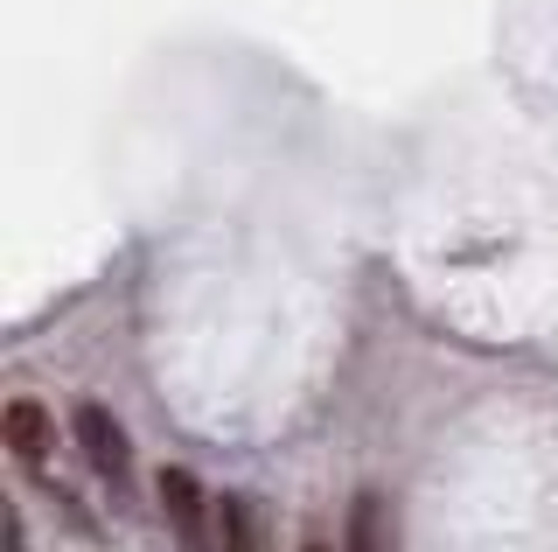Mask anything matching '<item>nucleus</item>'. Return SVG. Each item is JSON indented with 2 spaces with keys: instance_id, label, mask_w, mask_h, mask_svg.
<instances>
[{
  "instance_id": "obj_1",
  "label": "nucleus",
  "mask_w": 558,
  "mask_h": 552,
  "mask_svg": "<svg viewBox=\"0 0 558 552\" xmlns=\"http://www.w3.org/2000/svg\"><path fill=\"white\" fill-rule=\"evenodd\" d=\"M70 427H77V447H84V461H92V469H98V476H105V482L119 490V482L133 476V447H126V427H119V420H112L105 406H77V420H70Z\"/></svg>"
},
{
  "instance_id": "obj_2",
  "label": "nucleus",
  "mask_w": 558,
  "mask_h": 552,
  "mask_svg": "<svg viewBox=\"0 0 558 552\" xmlns=\"http://www.w3.org/2000/svg\"><path fill=\"white\" fill-rule=\"evenodd\" d=\"M161 511H168L182 552H209V517H217V504L203 496V482L189 469H161Z\"/></svg>"
},
{
  "instance_id": "obj_3",
  "label": "nucleus",
  "mask_w": 558,
  "mask_h": 552,
  "mask_svg": "<svg viewBox=\"0 0 558 552\" xmlns=\"http://www.w3.org/2000/svg\"><path fill=\"white\" fill-rule=\"evenodd\" d=\"M8 447L28 461V469H43V461H49V447H57L49 406H35V399H14V406H8Z\"/></svg>"
},
{
  "instance_id": "obj_4",
  "label": "nucleus",
  "mask_w": 558,
  "mask_h": 552,
  "mask_svg": "<svg viewBox=\"0 0 558 552\" xmlns=\"http://www.w3.org/2000/svg\"><path fill=\"white\" fill-rule=\"evenodd\" d=\"M217 552H258V525L244 496H217Z\"/></svg>"
},
{
  "instance_id": "obj_5",
  "label": "nucleus",
  "mask_w": 558,
  "mask_h": 552,
  "mask_svg": "<svg viewBox=\"0 0 558 552\" xmlns=\"http://www.w3.org/2000/svg\"><path fill=\"white\" fill-rule=\"evenodd\" d=\"M349 552H384V504L377 496L349 504Z\"/></svg>"
},
{
  "instance_id": "obj_6",
  "label": "nucleus",
  "mask_w": 558,
  "mask_h": 552,
  "mask_svg": "<svg viewBox=\"0 0 558 552\" xmlns=\"http://www.w3.org/2000/svg\"><path fill=\"white\" fill-rule=\"evenodd\" d=\"M301 552H328V545H301Z\"/></svg>"
}]
</instances>
